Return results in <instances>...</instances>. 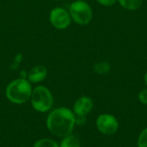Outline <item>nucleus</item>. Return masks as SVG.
<instances>
[{
    "label": "nucleus",
    "instance_id": "obj_10",
    "mask_svg": "<svg viewBox=\"0 0 147 147\" xmlns=\"http://www.w3.org/2000/svg\"><path fill=\"white\" fill-rule=\"evenodd\" d=\"M59 147H81V143L77 136L73 134H69L62 138Z\"/></svg>",
    "mask_w": 147,
    "mask_h": 147
},
{
    "label": "nucleus",
    "instance_id": "obj_4",
    "mask_svg": "<svg viewBox=\"0 0 147 147\" xmlns=\"http://www.w3.org/2000/svg\"><path fill=\"white\" fill-rule=\"evenodd\" d=\"M68 11L71 21L81 26L88 25L93 19V9L86 1L76 0L72 2L68 8Z\"/></svg>",
    "mask_w": 147,
    "mask_h": 147
},
{
    "label": "nucleus",
    "instance_id": "obj_11",
    "mask_svg": "<svg viewBox=\"0 0 147 147\" xmlns=\"http://www.w3.org/2000/svg\"><path fill=\"white\" fill-rule=\"evenodd\" d=\"M111 70V65L109 61H100L93 65V71L98 75H105Z\"/></svg>",
    "mask_w": 147,
    "mask_h": 147
},
{
    "label": "nucleus",
    "instance_id": "obj_14",
    "mask_svg": "<svg viewBox=\"0 0 147 147\" xmlns=\"http://www.w3.org/2000/svg\"><path fill=\"white\" fill-rule=\"evenodd\" d=\"M22 59H23V55L22 53H17L14 57V59H13V60H12V62L10 64V66H9L10 70L11 71L17 70L20 67V65H21V64L22 62Z\"/></svg>",
    "mask_w": 147,
    "mask_h": 147
},
{
    "label": "nucleus",
    "instance_id": "obj_13",
    "mask_svg": "<svg viewBox=\"0 0 147 147\" xmlns=\"http://www.w3.org/2000/svg\"><path fill=\"white\" fill-rule=\"evenodd\" d=\"M137 147H147V127L140 132L137 140Z\"/></svg>",
    "mask_w": 147,
    "mask_h": 147
},
{
    "label": "nucleus",
    "instance_id": "obj_6",
    "mask_svg": "<svg viewBox=\"0 0 147 147\" xmlns=\"http://www.w3.org/2000/svg\"><path fill=\"white\" fill-rule=\"evenodd\" d=\"M119 121L115 116L111 114H102L96 120L97 130L103 135H113L119 129Z\"/></svg>",
    "mask_w": 147,
    "mask_h": 147
},
{
    "label": "nucleus",
    "instance_id": "obj_18",
    "mask_svg": "<svg viewBox=\"0 0 147 147\" xmlns=\"http://www.w3.org/2000/svg\"><path fill=\"white\" fill-rule=\"evenodd\" d=\"M27 77H28V71H26L25 70L21 71V72H20V77H19V78H26V79H27Z\"/></svg>",
    "mask_w": 147,
    "mask_h": 147
},
{
    "label": "nucleus",
    "instance_id": "obj_16",
    "mask_svg": "<svg viewBox=\"0 0 147 147\" xmlns=\"http://www.w3.org/2000/svg\"><path fill=\"white\" fill-rule=\"evenodd\" d=\"M99 4L105 6V7H110L113 6L117 3V0H96Z\"/></svg>",
    "mask_w": 147,
    "mask_h": 147
},
{
    "label": "nucleus",
    "instance_id": "obj_3",
    "mask_svg": "<svg viewBox=\"0 0 147 147\" xmlns=\"http://www.w3.org/2000/svg\"><path fill=\"white\" fill-rule=\"evenodd\" d=\"M30 102L35 111L46 113L53 106V96L47 87L44 85H38L32 90Z\"/></svg>",
    "mask_w": 147,
    "mask_h": 147
},
{
    "label": "nucleus",
    "instance_id": "obj_1",
    "mask_svg": "<svg viewBox=\"0 0 147 147\" xmlns=\"http://www.w3.org/2000/svg\"><path fill=\"white\" fill-rule=\"evenodd\" d=\"M46 125L53 135L63 138L72 134L76 126V116L70 109L59 107L48 114Z\"/></svg>",
    "mask_w": 147,
    "mask_h": 147
},
{
    "label": "nucleus",
    "instance_id": "obj_9",
    "mask_svg": "<svg viewBox=\"0 0 147 147\" xmlns=\"http://www.w3.org/2000/svg\"><path fill=\"white\" fill-rule=\"evenodd\" d=\"M117 2L123 9L130 11L139 9L143 3V0H117Z\"/></svg>",
    "mask_w": 147,
    "mask_h": 147
},
{
    "label": "nucleus",
    "instance_id": "obj_2",
    "mask_svg": "<svg viewBox=\"0 0 147 147\" xmlns=\"http://www.w3.org/2000/svg\"><path fill=\"white\" fill-rule=\"evenodd\" d=\"M33 87L26 78H18L9 83L5 89L7 99L15 104H23L30 100Z\"/></svg>",
    "mask_w": 147,
    "mask_h": 147
},
{
    "label": "nucleus",
    "instance_id": "obj_8",
    "mask_svg": "<svg viewBox=\"0 0 147 147\" xmlns=\"http://www.w3.org/2000/svg\"><path fill=\"white\" fill-rule=\"evenodd\" d=\"M48 75L47 67L44 65H37L28 71L27 79L31 84H39L44 81Z\"/></svg>",
    "mask_w": 147,
    "mask_h": 147
},
{
    "label": "nucleus",
    "instance_id": "obj_5",
    "mask_svg": "<svg viewBox=\"0 0 147 147\" xmlns=\"http://www.w3.org/2000/svg\"><path fill=\"white\" fill-rule=\"evenodd\" d=\"M49 22L51 25L58 30H65L71 23V18L67 9L64 7H54L49 13Z\"/></svg>",
    "mask_w": 147,
    "mask_h": 147
},
{
    "label": "nucleus",
    "instance_id": "obj_22",
    "mask_svg": "<svg viewBox=\"0 0 147 147\" xmlns=\"http://www.w3.org/2000/svg\"><path fill=\"white\" fill-rule=\"evenodd\" d=\"M21 147H25V146H21Z\"/></svg>",
    "mask_w": 147,
    "mask_h": 147
},
{
    "label": "nucleus",
    "instance_id": "obj_19",
    "mask_svg": "<svg viewBox=\"0 0 147 147\" xmlns=\"http://www.w3.org/2000/svg\"><path fill=\"white\" fill-rule=\"evenodd\" d=\"M144 82H145V84L146 85L147 87V71L145 73V75H144Z\"/></svg>",
    "mask_w": 147,
    "mask_h": 147
},
{
    "label": "nucleus",
    "instance_id": "obj_21",
    "mask_svg": "<svg viewBox=\"0 0 147 147\" xmlns=\"http://www.w3.org/2000/svg\"><path fill=\"white\" fill-rule=\"evenodd\" d=\"M81 1H87V0H81Z\"/></svg>",
    "mask_w": 147,
    "mask_h": 147
},
{
    "label": "nucleus",
    "instance_id": "obj_20",
    "mask_svg": "<svg viewBox=\"0 0 147 147\" xmlns=\"http://www.w3.org/2000/svg\"><path fill=\"white\" fill-rule=\"evenodd\" d=\"M53 1H62V0H53Z\"/></svg>",
    "mask_w": 147,
    "mask_h": 147
},
{
    "label": "nucleus",
    "instance_id": "obj_15",
    "mask_svg": "<svg viewBox=\"0 0 147 147\" xmlns=\"http://www.w3.org/2000/svg\"><path fill=\"white\" fill-rule=\"evenodd\" d=\"M138 99L142 104L147 105V88L140 90L138 94Z\"/></svg>",
    "mask_w": 147,
    "mask_h": 147
},
{
    "label": "nucleus",
    "instance_id": "obj_12",
    "mask_svg": "<svg viewBox=\"0 0 147 147\" xmlns=\"http://www.w3.org/2000/svg\"><path fill=\"white\" fill-rule=\"evenodd\" d=\"M33 147H59V145L51 139H40L38 140Z\"/></svg>",
    "mask_w": 147,
    "mask_h": 147
},
{
    "label": "nucleus",
    "instance_id": "obj_17",
    "mask_svg": "<svg viewBox=\"0 0 147 147\" xmlns=\"http://www.w3.org/2000/svg\"><path fill=\"white\" fill-rule=\"evenodd\" d=\"M76 116V125L78 126H83L86 122V116H79V115H75Z\"/></svg>",
    "mask_w": 147,
    "mask_h": 147
},
{
    "label": "nucleus",
    "instance_id": "obj_7",
    "mask_svg": "<svg viewBox=\"0 0 147 147\" xmlns=\"http://www.w3.org/2000/svg\"><path fill=\"white\" fill-rule=\"evenodd\" d=\"M94 103L90 97L83 96L76 100L73 104V113L75 115L87 116L93 109Z\"/></svg>",
    "mask_w": 147,
    "mask_h": 147
}]
</instances>
